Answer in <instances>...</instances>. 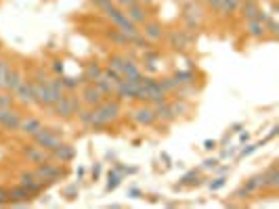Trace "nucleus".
<instances>
[{
	"mask_svg": "<svg viewBox=\"0 0 279 209\" xmlns=\"http://www.w3.org/2000/svg\"><path fill=\"white\" fill-rule=\"evenodd\" d=\"M120 111H122V107H120V101L118 99H109V96L103 99V103L95 107V120L90 123V130L99 132L103 128H107L111 122H116L118 117H120Z\"/></svg>",
	"mask_w": 279,
	"mask_h": 209,
	"instance_id": "obj_1",
	"label": "nucleus"
},
{
	"mask_svg": "<svg viewBox=\"0 0 279 209\" xmlns=\"http://www.w3.org/2000/svg\"><path fill=\"white\" fill-rule=\"evenodd\" d=\"M84 107L80 101V96H63L59 103H55L48 107V111L55 115V117H61V120H72V117H76V113Z\"/></svg>",
	"mask_w": 279,
	"mask_h": 209,
	"instance_id": "obj_2",
	"label": "nucleus"
},
{
	"mask_svg": "<svg viewBox=\"0 0 279 209\" xmlns=\"http://www.w3.org/2000/svg\"><path fill=\"white\" fill-rule=\"evenodd\" d=\"M61 138H63V132H61L59 128H44L42 125V128L32 136V140H34V144L42 146L44 151L53 153L57 146H61Z\"/></svg>",
	"mask_w": 279,
	"mask_h": 209,
	"instance_id": "obj_3",
	"label": "nucleus"
},
{
	"mask_svg": "<svg viewBox=\"0 0 279 209\" xmlns=\"http://www.w3.org/2000/svg\"><path fill=\"white\" fill-rule=\"evenodd\" d=\"M21 82H23V75H21V71H19V67L11 65V63L6 61L2 80H0V90H4V92H9V94H15V90L19 88V84Z\"/></svg>",
	"mask_w": 279,
	"mask_h": 209,
	"instance_id": "obj_4",
	"label": "nucleus"
},
{
	"mask_svg": "<svg viewBox=\"0 0 279 209\" xmlns=\"http://www.w3.org/2000/svg\"><path fill=\"white\" fill-rule=\"evenodd\" d=\"M67 170L65 167H61V165H55L51 161H44V163H38L36 167V176L40 180H44V182L48 184H55V182H59V180H63L67 176Z\"/></svg>",
	"mask_w": 279,
	"mask_h": 209,
	"instance_id": "obj_5",
	"label": "nucleus"
},
{
	"mask_svg": "<svg viewBox=\"0 0 279 209\" xmlns=\"http://www.w3.org/2000/svg\"><path fill=\"white\" fill-rule=\"evenodd\" d=\"M166 40H168V46H172L174 51H179V52H183L187 51L191 44H193V34L191 32H187V30H172L168 36H164Z\"/></svg>",
	"mask_w": 279,
	"mask_h": 209,
	"instance_id": "obj_6",
	"label": "nucleus"
},
{
	"mask_svg": "<svg viewBox=\"0 0 279 209\" xmlns=\"http://www.w3.org/2000/svg\"><path fill=\"white\" fill-rule=\"evenodd\" d=\"M103 99H105V96H103V92L95 82H88L82 86V94H80L82 104H86V107H97V104L103 103Z\"/></svg>",
	"mask_w": 279,
	"mask_h": 209,
	"instance_id": "obj_7",
	"label": "nucleus"
},
{
	"mask_svg": "<svg viewBox=\"0 0 279 209\" xmlns=\"http://www.w3.org/2000/svg\"><path fill=\"white\" fill-rule=\"evenodd\" d=\"M141 34L145 38H147L151 44L153 42H159V40H164V36H166V32H164V25L159 23V21H153V19H147L143 23V30H141Z\"/></svg>",
	"mask_w": 279,
	"mask_h": 209,
	"instance_id": "obj_8",
	"label": "nucleus"
},
{
	"mask_svg": "<svg viewBox=\"0 0 279 209\" xmlns=\"http://www.w3.org/2000/svg\"><path fill=\"white\" fill-rule=\"evenodd\" d=\"M23 157L27 159L30 163H44L51 159V155H48V151H44L42 146H38V144H25L23 146Z\"/></svg>",
	"mask_w": 279,
	"mask_h": 209,
	"instance_id": "obj_9",
	"label": "nucleus"
},
{
	"mask_svg": "<svg viewBox=\"0 0 279 209\" xmlns=\"http://www.w3.org/2000/svg\"><path fill=\"white\" fill-rule=\"evenodd\" d=\"M206 17V11L198 0H191L183 6V21H195V23H201Z\"/></svg>",
	"mask_w": 279,
	"mask_h": 209,
	"instance_id": "obj_10",
	"label": "nucleus"
},
{
	"mask_svg": "<svg viewBox=\"0 0 279 209\" xmlns=\"http://www.w3.org/2000/svg\"><path fill=\"white\" fill-rule=\"evenodd\" d=\"M130 117L135 120L137 125H153L158 120H156V113H153V107H149V104H143V107L135 109L130 113Z\"/></svg>",
	"mask_w": 279,
	"mask_h": 209,
	"instance_id": "obj_11",
	"label": "nucleus"
},
{
	"mask_svg": "<svg viewBox=\"0 0 279 209\" xmlns=\"http://www.w3.org/2000/svg\"><path fill=\"white\" fill-rule=\"evenodd\" d=\"M153 113H156V120L164 122V123H172L174 122V115H172V111H170V101L168 99L153 103Z\"/></svg>",
	"mask_w": 279,
	"mask_h": 209,
	"instance_id": "obj_12",
	"label": "nucleus"
},
{
	"mask_svg": "<svg viewBox=\"0 0 279 209\" xmlns=\"http://www.w3.org/2000/svg\"><path fill=\"white\" fill-rule=\"evenodd\" d=\"M124 13H126V17L132 21V23H137V25H143L145 21L149 19L147 6H145V4H141V2H139V4H135V6H130V9H126Z\"/></svg>",
	"mask_w": 279,
	"mask_h": 209,
	"instance_id": "obj_13",
	"label": "nucleus"
},
{
	"mask_svg": "<svg viewBox=\"0 0 279 209\" xmlns=\"http://www.w3.org/2000/svg\"><path fill=\"white\" fill-rule=\"evenodd\" d=\"M74 157H76L74 146L65 144V142H61V146H57V149L51 153V159H55V161H59V163H69Z\"/></svg>",
	"mask_w": 279,
	"mask_h": 209,
	"instance_id": "obj_14",
	"label": "nucleus"
},
{
	"mask_svg": "<svg viewBox=\"0 0 279 209\" xmlns=\"http://www.w3.org/2000/svg\"><path fill=\"white\" fill-rule=\"evenodd\" d=\"M40 128H42V122H40V117H36V115L23 117L21 123H19V132L25 134V136H34Z\"/></svg>",
	"mask_w": 279,
	"mask_h": 209,
	"instance_id": "obj_15",
	"label": "nucleus"
},
{
	"mask_svg": "<svg viewBox=\"0 0 279 209\" xmlns=\"http://www.w3.org/2000/svg\"><path fill=\"white\" fill-rule=\"evenodd\" d=\"M279 186V167H277V161L269 167V170L262 172V188H271L275 191Z\"/></svg>",
	"mask_w": 279,
	"mask_h": 209,
	"instance_id": "obj_16",
	"label": "nucleus"
},
{
	"mask_svg": "<svg viewBox=\"0 0 279 209\" xmlns=\"http://www.w3.org/2000/svg\"><path fill=\"white\" fill-rule=\"evenodd\" d=\"M246 34L250 38H254V40H264V38H267V27H264V23H260V21L250 19L248 27H246Z\"/></svg>",
	"mask_w": 279,
	"mask_h": 209,
	"instance_id": "obj_17",
	"label": "nucleus"
},
{
	"mask_svg": "<svg viewBox=\"0 0 279 209\" xmlns=\"http://www.w3.org/2000/svg\"><path fill=\"white\" fill-rule=\"evenodd\" d=\"M15 99L19 101V103H23V104H32L34 103V96H32V82H21L19 84V88L15 90Z\"/></svg>",
	"mask_w": 279,
	"mask_h": 209,
	"instance_id": "obj_18",
	"label": "nucleus"
},
{
	"mask_svg": "<svg viewBox=\"0 0 279 209\" xmlns=\"http://www.w3.org/2000/svg\"><path fill=\"white\" fill-rule=\"evenodd\" d=\"M21 120H23V115L19 113V111H15V109H11V113L6 115V120L0 125H2L6 132H19V123H21Z\"/></svg>",
	"mask_w": 279,
	"mask_h": 209,
	"instance_id": "obj_19",
	"label": "nucleus"
},
{
	"mask_svg": "<svg viewBox=\"0 0 279 209\" xmlns=\"http://www.w3.org/2000/svg\"><path fill=\"white\" fill-rule=\"evenodd\" d=\"M105 38L111 42V44H116V46H122V48H126V46H130V40H128V36L124 32H120L116 27V30H107L105 32Z\"/></svg>",
	"mask_w": 279,
	"mask_h": 209,
	"instance_id": "obj_20",
	"label": "nucleus"
},
{
	"mask_svg": "<svg viewBox=\"0 0 279 209\" xmlns=\"http://www.w3.org/2000/svg\"><path fill=\"white\" fill-rule=\"evenodd\" d=\"M241 17L250 21V19H254L256 17V13L258 9H260V4H258V0H241Z\"/></svg>",
	"mask_w": 279,
	"mask_h": 209,
	"instance_id": "obj_21",
	"label": "nucleus"
},
{
	"mask_svg": "<svg viewBox=\"0 0 279 209\" xmlns=\"http://www.w3.org/2000/svg\"><path fill=\"white\" fill-rule=\"evenodd\" d=\"M103 75V67H101V63H97V61H90L86 63V67H84V78L86 82H97Z\"/></svg>",
	"mask_w": 279,
	"mask_h": 209,
	"instance_id": "obj_22",
	"label": "nucleus"
},
{
	"mask_svg": "<svg viewBox=\"0 0 279 209\" xmlns=\"http://www.w3.org/2000/svg\"><path fill=\"white\" fill-rule=\"evenodd\" d=\"M199 184H204V180L198 178V170H191L189 174H185L179 184H174V191H179V188H183V186H199Z\"/></svg>",
	"mask_w": 279,
	"mask_h": 209,
	"instance_id": "obj_23",
	"label": "nucleus"
},
{
	"mask_svg": "<svg viewBox=\"0 0 279 209\" xmlns=\"http://www.w3.org/2000/svg\"><path fill=\"white\" fill-rule=\"evenodd\" d=\"M76 117H78V122L84 125V128H90V123H93V120H95V107H82L78 113H76Z\"/></svg>",
	"mask_w": 279,
	"mask_h": 209,
	"instance_id": "obj_24",
	"label": "nucleus"
},
{
	"mask_svg": "<svg viewBox=\"0 0 279 209\" xmlns=\"http://www.w3.org/2000/svg\"><path fill=\"white\" fill-rule=\"evenodd\" d=\"M170 111H172L174 120H177V117L185 115L187 111H189V103H187L185 99H174V101H170Z\"/></svg>",
	"mask_w": 279,
	"mask_h": 209,
	"instance_id": "obj_25",
	"label": "nucleus"
},
{
	"mask_svg": "<svg viewBox=\"0 0 279 209\" xmlns=\"http://www.w3.org/2000/svg\"><path fill=\"white\" fill-rule=\"evenodd\" d=\"M239 4H241V0H220L216 13H219V15H231V13L239 9Z\"/></svg>",
	"mask_w": 279,
	"mask_h": 209,
	"instance_id": "obj_26",
	"label": "nucleus"
},
{
	"mask_svg": "<svg viewBox=\"0 0 279 209\" xmlns=\"http://www.w3.org/2000/svg\"><path fill=\"white\" fill-rule=\"evenodd\" d=\"M172 80L177 86H185V84H195V73L191 69H187V71H177L172 75Z\"/></svg>",
	"mask_w": 279,
	"mask_h": 209,
	"instance_id": "obj_27",
	"label": "nucleus"
},
{
	"mask_svg": "<svg viewBox=\"0 0 279 209\" xmlns=\"http://www.w3.org/2000/svg\"><path fill=\"white\" fill-rule=\"evenodd\" d=\"M241 186L246 188L248 192H256V191H260V188H262V174H258V176L248 178V180H246V182H243Z\"/></svg>",
	"mask_w": 279,
	"mask_h": 209,
	"instance_id": "obj_28",
	"label": "nucleus"
},
{
	"mask_svg": "<svg viewBox=\"0 0 279 209\" xmlns=\"http://www.w3.org/2000/svg\"><path fill=\"white\" fill-rule=\"evenodd\" d=\"M124 61H126V57H124V54L114 52V54H109V59H107V67H111V69H116V71H120V73H122Z\"/></svg>",
	"mask_w": 279,
	"mask_h": 209,
	"instance_id": "obj_29",
	"label": "nucleus"
},
{
	"mask_svg": "<svg viewBox=\"0 0 279 209\" xmlns=\"http://www.w3.org/2000/svg\"><path fill=\"white\" fill-rule=\"evenodd\" d=\"M120 182H122V176L118 174L116 170H111L109 174H107V192L109 191H116L118 186H120Z\"/></svg>",
	"mask_w": 279,
	"mask_h": 209,
	"instance_id": "obj_30",
	"label": "nucleus"
},
{
	"mask_svg": "<svg viewBox=\"0 0 279 209\" xmlns=\"http://www.w3.org/2000/svg\"><path fill=\"white\" fill-rule=\"evenodd\" d=\"M158 84H159V88H162L166 94H170V92L177 90V84H174L172 78H162V80H158Z\"/></svg>",
	"mask_w": 279,
	"mask_h": 209,
	"instance_id": "obj_31",
	"label": "nucleus"
},
{
	"mask_svg": "<svg viewBox=\"0 0 279 209\" xmlns=\"http://www.w3.org/2000/svg\"><path fill=\"white\" fill-rule=\"evenodd\" d=\"M267 140H271V138L267 136V138H264V140L262 142H258V144H250V146H246V149H241V153H239V155H237V159H243V157H248L250 155V153H254L256 149H258V146H262L264 142H267Z\"/></svg>",
	"mask_w": 279,
	"mask_h": 209,
	"instance_id": "obj_32",
	"label": "nucleus"
},
{
	"mask_svg": "<svg viewBox=\"0 0 279 209\" xmlns=\"http://www.w3.org/2000/svg\"><path fill=\"white\" fill-rule=\"evenodd\" d=\"M78 184H72V186H67V188H63V197L67 199V201H74L76 197H78Z\"/></svg>",
	"mask_w": 279,
	"mask_h": 209,
	"instance_id": "obj_33",
	"label": "nucleus"
},
{
	"mask_svg": "<svg viewBox=\"0 0 279 209\" xmlns=\"http://www.w3.org/2000/svg\"><path fill=\"white\" fill-rule=\"evenodd\" d=\"M227 184V178L225 176H219V178H214L212 182H208V188H210V191H219V188H222Z\"/></svg>",
	"mask_w": 279,
	"mask_h": 209,
	"instance_id": "obj_34",
	"label": "nucleus"
},
{
	"mask_svg": "<svg viewBox=\"0 0 279 209\" xmlns=\"http://www.w3.org/2000/svg\"><path fill=\"white\" fill-rule=\"evenodd\" d=\"M13 103H15V96H11L9 92H0V107H13Z\"/></svg>",
	"mask_w": 279,
	"mask_h": 209,
	"instance_id": "obj_35",
	"label": "nucleus"
},
{
	"mask_svg": "<svg viewBox=\"0 0 279 209\" xmlns=\"http://www.w3.org/2000/svg\"><path fill=\"white\" fill-rule=\"evenodd\" d=\"M116 4L120 6L122 11H126V9H130V6H135V4H139V0H116Z\"/></svg>",
	"mask_w": 279,
	"mask_h": 209,
	"instance_id": "obj_36",
	"label": "nucleus"
},
{
	"mask_svg": "<svg viewBox=\"0 0 279 209\" xmlns=\"http://www.w3.org/2000/svg\"><path fill=\"white\" fill-rule=\"evenodd\" d=\"M250 194H252V192H248V191H246V188H243V186H239V188H237V191L231 194V197H233V199H248Z\"/></svg>",
	"mask_w": 279,
	"mask_h": 209,
	"instance_id": "obj_37",
	"label": "nucleus"
},
{
	"mask_svg": "<svg viewBox=\"0 0 279 209\" xmlns=\"http://www.w3.org/2000/svg\"><path fill=\"white\" fill-rule=\"evenodd\" d=\"M199 4H206L208 9H212V11H219V4H220V0H198Z\"/></svg>",
	"mask_w": 279,
	"mask_h": 209,
	"instance_id": "obj_38",
	"label": "nucleus"
},
{
	"mask_svg": "<svg viewBox=\"0 0 279 209\" xmlns=\"http://www.w3.org/2000/svg\"><path fill=\"white\" fill-rule=\"evenodd\" d=\"M216 165H219V159H206V161H204V165H201V167H204V170H214V167Z\"/></svg>",
	"mask_w": 279,
	"mask_h": 209,
	"instance_id": "obj_39",
	"label": "nucleus"
},
{
	"mask_svg": "<svg viewBox=\"0 0 279 209\" xmlns=\"http://www.w3.org/2000/svg\"><path fill=\"white\" fill-rule=\"evenodd\" d=\"M53 71L57 73V75H63V63H61L59 59H57V61H53Z\"/></svg>",
	"mask_w": 279,
	"mask_h": 209,
	"instance_id": "obj_40",
	"label": "nucleus"
},
{
	"mask_svg": "<svg viewBox=\"0 0 279 209\" xmlns=\"http://www.w3.org/2000/svg\"><path fill=\"white\" fill-rule=\"evenodd\" d=\"M214 170H216V174H219V176H225V174H229V172H231V167H229V165H216L214 167Z\"/></svg>",
	"mask_w": 279,
	"mask_h": 209,
	"instance_id": "obj_41",
	"label": "nucleus"
},
{
	"mask_svg": "<svg viewBox=\"0 0 279 209\" xmlns=\"http://www.w3.org/2000/svg\"><path fill=\"white\" fill-rule=\"evenodd\" d=\"M216 146H219V142H216V140H206V142H204V149H206V151H214Z\"/></svg>",
	"mask_w": 279,
	"mask_h": 209,
	"instance_id": "obj_42",
	"label": "nucleus"
},
{
	"mask_svg": "<svg viewBox=\"0 0 279 209\" xmlns=\"http://www.w3.org/2000/svg\"><path fill=\"white\" fill-rule=\"evenodd\" d=\"M241 128H243V123H233L231 130H229V134H237V132H241Z\"/></svg>",
	"mask_w": 279,
	"mask_h": 209,
	"instance_id": "obj_43",
	"label": "nucleus"
},
{
	"mask_svg": "<svg viewBox=\"0 0 279 209\" xmlns=\"http://www.w3.org/2000/svg\"><path fill=\"white\" fill-rule=\"evenodd\" d=\"M101 176V163H97L95 167H93V180H97Z\"/></svg>",
	"mask_w": 279,
	"mask_h": 209,
	"instance_id": "obj_44",
	"label": "nucleus"
},
{
	"mask_svg": "<svg viewBox=\"0 0 279 209\" xmlns=\"http://www.w3.org/2000/svg\"><path fill=\"white\" fill-rule=\"evenodd\" d=\"M233 153H235V149H225V151L220 153V159H229V157L233 155Z\"/></svg>",
	"mask_w": 279,
	"mask_h": 209,
	"instance_id": "obj_45",
	"label": "nucleus"
},
{
	"mask_svg": "<svg viewBox=\"0 0 279 209\" xmlns=\"http://www.w3.org/2000/svg\"><path fill=\"white\" fill-rule=\"evenodd\" d=\"M128 194H130V199H139L141 197V191H139V188H130Z\"/></svg>",
	"mask_w": 279,
	"mask_h": 209,
	"instance_id": "obj_46",
	"label": "nucleus"
},
{
	"mask_svg": "<svg viewBox=\"0 0 279 209\" xmlns=\"http://www.w3.org/2000/svg\"><path fill=\"white\" fill-rule=\"evenodd\" d=\"M4 65H6V61L0 59V80H2V73H4Z\"/></svg>",
	"mask_w": 279,
	"mask_h": 209,
	"instance_id": "obj_47",
	"label": "nucleus"
},
{
	"mask_svg": "<svg viewBox=\"0 0 279 209\" xmlns=\"http://www.w3.org/2000/svg\"><path fill=\"white\" fill-rule=\"evenodd\" d=\"M239 140H241V142H248V140H250V134H241Z\"/></svg>",
	"mask_w": 279,
	"mask_h": 209,
	"instance_id": "obj_48",
	"label": "nucleus"
}]
</instances>
